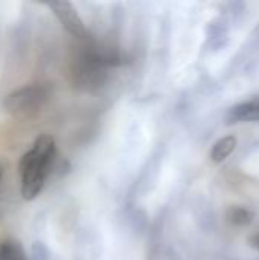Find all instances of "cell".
<instances>
[{"label":"cell","mask_w":259,"mask_h":260,"mask_svg":"<svg viewBox=\"0 0 259 260\" xmlns=\"http://www.w3.org/2000/svg\"><path fill=\"white\" fill-rule=\"evenodd\" d=\"M2 177H3V165L0 163V181H2Z\"/></svg>","instance_id":"cell-9"},{"label":"cell","mask_w":259,"mask_h":260,"mask_svg":"<svg viewBox=\"0 0 259 260\" xmlns=\"http://www.w3.org/2000/svg\"><path fill=\"white\" fill-rule=\"evenodd\" d=\"M55 142L49 134H41L34 142V146L23 154L18 163L21 175V197L24 201L35 200L50 172L55 158Z\"/></svg>","instance_id":"cell-1"},{"label":"cell","mask_w":259,"mask_h":260,"mask_svg":"<svg viewBox=\"0 0 259 260\" xmlns=\"http://www.w3.org/2000/svg\"><path fill=\"white\" fill-rule=\"evenodd\" d=\"M252 245H253V247H255V248L259 251V233L252 238Z\"/></svg>","instance_id":"cell-8"},{"label":"cell","mask_w":259,"mask_h":260,"mask_svg":"<svg viewBox=\"0 0 259 260\" xmlns=\"http://www.w3.org/2000/svg\"><path fill=\"white\" fill-rule=\"evenodd\" d=\"M49 8L55 14V17L60 20V23L64 26L67 32H70L73 37L78 38H85L87 37V29L84 26V21L81 20L78 11L70 2H53L49 3Z\"/></svg>","instance_id":"cell-3"},{"label":"cell","mask_w":259,"mask_h":260,"mask_svg":"<svg viewBox=\"0 0 259 260\" xmlns=\"http://www.w3.org/2000/svg\"><path fill=\"white\" fill-rule=\"evenodd\" d=\"M237 143H238V140H237L235 136H226V137L220 139V140L214 145V148H212V151H211V158H212V161H214V163H221V161H224V160L235 151Z\"/></svg>","instance_id":"cell-5"},{"label":"cell","mask_w":259,"mask_h":260,"mask_svg":"<svg viewBox=\"0 0 259 260\" xmlns=\"http://www.w3.org/2000/svg\"><path fill=\"white\" fill-rule=\"evenodd\" d=\"M227 219L234 225L244 227V225H249L252 222L253 215L244 207H231L229 212H227Z\"/></svg>","instance_id":"cell-7"},{"label":"cell","mask_w":259,"mask_h":260,"mask_svg":"<svg viewBox=\"0 0 259 260\" xmlns=\"http://www.w3.org/2000/svg\"><path fill=\"white\" fill-rule=\"evenodd\" d=\"M47 98V91L43 85H24L11 91L5 101V110L15 117H27L37 113Z\"/></svg>","instance_id":"cell-2"},{"label":"cell","mask_w":259,"mask_h":260,"mask_svg":"<svg viewBox=\"0 0 259 260\" xmlns=\"http://www.w3.org/2000/svg\"><path fill=\"white\" fill-rule=\"evenodd\" d=\"M229 123L240 122H259V98H253L247 102L238 104L227 113Z\"/></svg>","instance_id":"cell-4"},{"label":"cell","mask_w":259,"mask_h":260,"mask_svg":"<svg viewBox=\"0 0 259 260\" xmlns=\"http://www.w3.org/2000/svg\"><path fill=\"white\" fill-rule=\"evenodd\" d=\"M0 260H27L24 248L15 239L0 241Z\"/></svg>","instance_id":"cell-6"}]
</instances>
